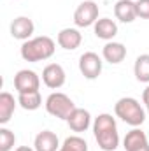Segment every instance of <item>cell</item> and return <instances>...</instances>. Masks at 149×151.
Segmentation results:
<instances>
[{"instance_id": "cell-1", "label": "cell", "mask_w": 149, "mask_h": 151, "mask_svg": "<svg viewBox=\"0 0 149 151\" xmlns=\"http://www.w3.org/2000/svg\"><path fill=\"white\" fill-rule=\"evenodd\" d=\"M93 135L98 144V148L104 151H114L119 146V134L117 125L112 114L102 113L98 114L93 121Z\"/></svg>"}, {"instance_id": "cell-2", "label": "cell", "mask_w": 149, "mask_h": 151, "mask_svg": "<svg viewBox=\"0 0 149 151\" xmlns=\"http://www.w3.org/2000/svg\"><path fill=\"white\" fill-rule=\"evenodd\" d=\"M54 49H56V44L54 40L47 35H40V37H34L28 39L21 44V49H19V55L25 62H30V63H37V62H44V60H49L53 55H54Z\"/></svg>"}, {"instance_id": "cell-3", "label": "cell", "mask_w": 149, "mask_h": 151, "mask_svg": "<svg viewBox=\"0 0 149 151\" xmlns=\"http://www.w3.org/2000/svg\"><path fill=\"white\" fill-rule=\"evenodd\" d=\"M114 113L119 119H123L130 127H140L146 121V111L133 97H123L114 104Z\"/></svg>"}, {"instance_id": "cell-4", "label": "cell", "mask_w": 149, "mask_h": 151, "mask_svg": "<svg viewBox=\"0 0 149 151\" xmlns=\"http://www.w3.org/2000/svg\"><path fill=\"white\" fill-rule=\"evenodd\" d=\"M46 111L47 114L58 118V119H69V116L72 114V111L75 109V104L72 102V99L62 91H54L46 99Z\"/></svg>"}, {"instance_id": "cell-5", "label": "cell", "mask_w": 149, "mask_h": 151, "mask_svg": "<svg viewBox=\"0 0 149 151\" xmlns=\"http://www.w3.org/2000/svg\"><path fill=\"white\" fill-rule=\"evenodd\" d=\"M98 21V4L93 0H84L74 11V23L79 28L91 27Z\"/></svg>"}, {"instance_id": "cell-6", "label": "cell", "mask_w": 149, "mask_h": 151, "mask_svg": "<svg viewBox=\"0 0 149 151\" xmlns=\"http://www.w3.org/2000/svg\"><path fill=\"white\" fill-rule=\"evenodd\" d=\"M102 67H104L102 58L93 51H86L79 56V70L84 76V79H90V81L97 79L102 74Z\"/></svg>"}, {"instance_id": "cell-7", "label": "cell", "mask_w": 149, "mask_h": 151, "mask_svg": "<svg viewBox=\"0 0 149 151\" xmlns=\"http://www.w3.org/2000/svg\"><path fill=\"white\" fill-rule=\"evenodd\" d=\"M14 88L19 93H32V91H39L40 88V77L37 76V72L23 69L18 74L14 76Z\"/></svg>"}, {"instance_id": "cell-8", "label": "cell", "mask_w": 149, "mask_h": 151, "mask_svg": "<svg viewBox=\"0 0 149 151\" xmlns=\"http://www.w3.org/2000/svg\"><path fill=\"white\" fill-rule=\"evenodd\" d=\"M67 81V74H65V69L60 65V63H49L44 67L42 70V83L51 88V90H58L65 84Z\"/></svg>"}, {"instance_id": "cell-9", "label": "cell", "mask_w": 149, "mask_h": 151, "mask_svg": "<svg viewBox=\"0 0 149 151\" xmlns=\"http://www.w3.org/2000/svg\"><path fill=\"white\" fill-rule=\"evenodd\" d=\"M34 32H35V25L27 16H18L11 23V35L14 39H18V40H23L25 42V40L32 39Z\"/></svg>"}, {"instance_id": "cell-10", "label": "cell", "mask_w": 149, "mask_h": 151, "mask_svg": "<svg viewBox=\"0 0 149 151\" xmlns=\"http://www.w3.org/2000/svg\"><path fill=\"white\" fill-rule=\"evenodd\" d=\"M67 125H69V128L72 132L82 134L91 125V114H90V111H86L82 107H75L74 111H72V114L69 116V119H67Z\"/></svg>"}, {"instance_id": "cell-11", "label": "cell", "mask_w": 149, "mask_h": 151, "mask_svg": "<svg viewBox=\"0 0 149 151\" xmlns=\"http://www.w3.org/2000/svg\"><path fill=\"white\" fill-rule=\"evenodd\" d=\"M56 42L62 49H67V51H74L81 46L82 42V35L77 28H63L58 32L56 35Z\"/></svg>"}, {"instance_id": "cell-12", "label": "cell", "mask_w": 149, "mask_h": 151, "mask_svg": "<svg viewBox=\"0 0 149 151\" xmlns=\"http://www.w3.org/2000/svg\"><path fill=\"white\" fill-rule=\"evenodd\" d=\"M114 16L121 23H133L137 19V7L133 0H117L114 5Z\"/></svg>"}, {"instance_id": "cell-13", "label": "cell", "mask_w": 149, "mask_h": 151, "mask_svg": "<svg viewBox=\"0 0 149 151\" xmlns=\"http://www.w3.org/2000/svg\"><path fill=\"white\" fill-rule=\"evenodd\" d=\"M102 58L111 63V65H117L121 63L125 58H126V47L121 44V42H114V40H109L104 49H102Z\"/></svg>"}, {"instance_id": "cell-14", "label": "cell", "mask_w": 149, "mask_h": 151, "mask_svg": "<svg viewBox=\"0 0 149 151\" xmlns=\"http://www.w3.org/2000/svg\"><path fill=\"white\" fill-rule=\"evenodd\" d=\"M34 148H35V151H58L60 150L58 135L51 130L39 132L35 135V141H34Z\"/></svg>"}, {"instance_id": "cell-15", "label": "cell", "mask_w": 149, "mask_h": 151, "mask_svg": "<svg viewBox=\"0 0 149 151\" xmlns=\"http://www.w3.org/2000/svg\"><path fill=\"white\" fill-rule=\"evenodd\" d=\"M93 30H95V35L102 40H112V39L117 35V25L116 21L111 18H100L95 25H93Z\"/></svg>"}, {"instance_id": "cell-16", "label": "cell", "mask_w": 149, "mask_h": 151, "mask_svg": "<svg viewBox=\"0 0 149 151\" xmlns=\"http://www.w3.org/2000/svg\"><path fill=\"white\" fill-rule=\"evenodd\" d=\"M18 100H14V97L9 93V91H2L0 93V125H7L14 114Z\"/></svg>"}, {"instance_id": "cell-17", "label": "cell", "mask_w": 149, "mask_h": 151, "mask_svg": "<svg viewBox=\"0 0 149 151\" xmlns=\"http://www.w3.org/2000/svg\"><path fill=\"white\" fill-rule=\"evenodd\" d=\"M144 144H149L148 135H146V132H142L137 127L132 128L130 132H126V135L123 139V146H125L126 151H133V150H137V148H140V146H144Z\"/></svg>"}, {"instance_id": "cell-18", "label": "cell", "mask_w": 149, "mask_h": 151, "mask_svg": "<svg viewBox=\"0 0 149 151\" xmlns=\"http://www.w3.org/2000/svg\"><path fill=\"white\" fill-rule=\"evenodd\" d=\"M133 74L139 83H148L149 84V55H139L135 63H133Z\"/></svg>"}, {"instance_id": "cell-19", "label": "cell", "mask_w": 149, "mask_h": 151, "mask_svg": "<svg viewBox=\"0 0 149 151\" xmlns=\"http://www.w3.org/2000/svg\"><path fill=\"white\" fill-rule=\"evenodd\" d=\"M18 104L25 111H37L42 106V97L40 91H32V93H19L18 95Z\"/></svg>"}, {"instance_id": "cell-20", "label": "cell", "mask_w": 149, "mask_h": 151, "mask_svg": "<svg viewBox=\"0 0 149 151\" xmlns=\"http://www.w3.org/2000/svg\"><path fill=\"white\" fill-rule=\"evenodd\" d=\"M58 151H88V142L79 135H70L63 141Z\"/></svg>"}, {"instance_id": "cell-21", "label": "cell", "mask_w": 149, "mask_h": 151, "mask_svg": "<svg viewBox=\"0 0 149 151\" xmlns=\"http://www.w3.org/2000/svg\"><path fill=\"white\" fill-rule=\"evenodd\" d=\"M16 144V135L12 130L2 127L0 128V151H11Z\"/></svg>"}, {"instance_id": "cell-22", "label": "cell", "mask_w": 149, "mask_h": 151, "mask_svg": "<svg viewBox=\"0 0 149 151\" xmlns=\"http://www.w3.org/2000/svg\"><path fill=\"white\" fill-rule=\"evenodd\" d=\"M135 7H137V18L149 19V0H135Z\"/></svg>"}, {"instance_id": "cell-23", "label": "cell", "mask_w": 149, "mask_h": 151, "mask_svg": "<svg viewBox=\"0 0 149 151\" xmlns=\"http://www.w3.org/2000/svg\"><path fill=\"white\" fill-rule=\"evenodd\" d=\"M142 102H144V104H148L149 102V84L146 86V90L142 91Z\"/></svg>"}, {"instance_id": "cell-24", "label": "cell", "mask_w": 149, "mask_h": 151, "mask_svg": "<svg viewBox=\"0 0 149 151\" xmlns=\"http://www.w3.org/2000/svg\"><path fill=\"white\" fill-rule=\"evenodd\" d=\"M14 151H35V148H28V146H19V148H16Z\"/></svg>"}, {"instance_id": "cell-25", "label": "cell", "mask_w": 149, "mask_h": 151, "mask_svg": "<svg viewBox=\"0 0 149 151\" xmlns=\"http://www.w3.org/2000/svg\"><path fill=\"white\" fill-rule=\"evenodd\" d=\"M133 151H149V144H144V146H140V148H137Z\"/></svg>"}, {"instance_id": "cell-26", "label": "cell", "mask_w": 149, "mask_h": 151, "mask_svg": "<svg viewBox=\"0 0 149 151\" xmlns=\"http://www.w3.org/2000/svg\"><path fill=\"white\" fill-rule=\"evenodd\" d=\"M146 109H148V114H149V102L146 104Z\"/></svg>"}]
</instances>
